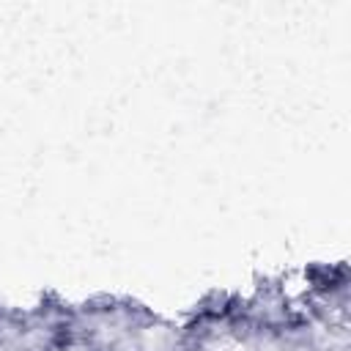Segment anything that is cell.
<instances>
[{"instance_id": "cell-1", "label": "cell", "mask_w": 351, "mask_h": 351, "mask_svg": "<svg viewBox=\"0 0 351 351\" xmlns=\"http://www.w3.org/2000/svg\"><path fill=\"white\" fill-rule=\"evenodd\" d=\"M310 277H313V285H315L318 291H332L335 285H340V282H343V280H335V269H326V266L313 269V271H310Z\"/></svg>"}]
</instances>
